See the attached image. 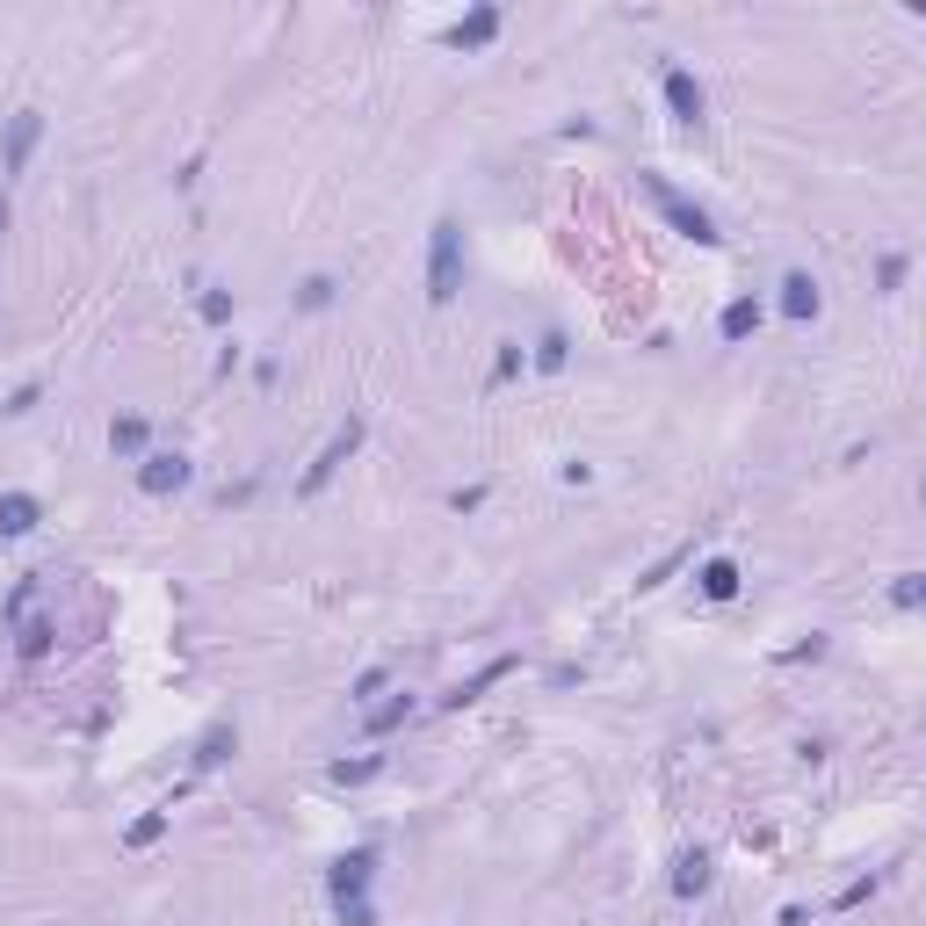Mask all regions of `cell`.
Wrapping results in <instances>:
<instances>
[{"label":"cell","instance_id":"9","mask_svg":"<svg viewBox=\"0 0 926 926\" xmlns=\"http://www.w3.org/2000/svg\"><path fill=\"white\" fill-rule=\"evenodd\" d=\"M362 883H369V854H355V861L333 869V890H341V898H348V890H362Z\"/></svg>","mask_w":926,"mask_h":926},{"label":"cell","instance_id":"10","mask_svg":"<svg viewBox=\"0 0 926 926\" xmlns=\"http://www.w3.org/2000/svg\"><path fill=\"white\" fill-rule=\"evenodd\" d=\"M681 890H688V898H695V890H709V854H688L681 861Z\"/></svg>","mask_w":926,"mask_h":926},{"label":"cell","instance_id":"4","mask_svg":"<svg viewBox=\"0 0 926 926\" xmlns=\"http://www.w3.org/2000/svg\"><path fill=\"white\" fill-rule=\"evenodd\" d=\"M782 290H789V297H782V304H789V319H811V312H818V283H811V275H789Z\"/></svg>","mask_w":926,"mask_h":926},{"label":"cell","instance_id":"11","mask_svg":"<svg viewBox=\"0 0 926 926\" xmlns=\"http://www.w3.org/2000/svg\"><path fill=\"white\" fill-rule=\"evenodd\" d=\"M0 225H8V196H0Z\"/></svg>","mask_w":926,"mask_h":926},{"label":"cell","instance_id":"8","mask_svg":"<svg viewBox=\"0 0 926 926\" xmlns=\"http://www.w3.org/2000/svg\"><path fill=\"white\" fill-rule=\"evenodd\" d=\"M37 145V116H15V138H8V174L22 167V152Z\"/></svg>","mask_w":926,"mask_h":926},{"label":"cell","instance_id":"5","mask_svg":"<svg viewBox=\"0 0 926 926\" xmlns=\"http://www.w3.org/2000/svg\"><path fill=\"white\" fill-rule=\"evenodd\" d=\"M666 95H673V109H681V116H688V123H695V116H702V87H695V80H688V73H666Z\"/></svg>","mask_w":926,"mask_h":926},{"label":"cell","instance_id":"7","mask_svg":"<svg viewBox=\"0 0 926 926\" xmlns=\"http://www.w3.org/2000/svg\"><path fill=\"white\" fill-rule=\"evenodd\" d=\"M702 594H709V601H731V594H738V572H731V565L717 558V565L702 572Z\"/></svg>","mask_w":926,"mask_h":926},{"label":"cell","instance_id":"2","mask_svg":"<svg viewBox=\"0 0 926 926\" xmlns=\"http://www.w3.org/2000/svg\"><path fill=\"white\" fill-rule=\"evenodd\" d=\"M138 485L145 492H181V485H189V463H181V456H145Z\"/></svg>","mask_w":926,"mask_h":926},{"label":"cell","instance_id":"6","mask_svg":"<svg viewBox=\"0 0 926 926\" xmlns=\"http://www.w3.org/2000/svg\"><path fill=\"white\" fill-rule=\"evenodd\" d=\"M753 326H760V304H753V297H738L731 312H724V341H738V333H753Z\"/></svg>","mask_w":926,"mask_h":926},{"label":"cell","instance_id":"1","mask_svg":"<svg viewBox=\"0 0 926 926\" xmlns=\"http://www.w3.org/2000/svg\"><path fill=\"white\" fill-rule=\"evenodd\" d=\"M456 275H463V232H456V225H435V254H427V297L449 304V297H456Z\"/></svg>","mask_w":926,"mask_h":926},{"label":"cell","instance_id":"3","mask_svg":"<svg viewBox=\"0 0 926 926\" xmlns=\"http://www.w3.org/2000/svg\"><path fill=\"white\" fill-rule=\"evenodd\" d=\"M0 529L29 536V529H37V500H29V492H8V500H0Z\"/></svg>","mask_w":926,"mask_h":926}]
</instances>
